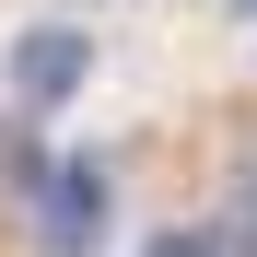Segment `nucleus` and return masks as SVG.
Masks as SVG:
<instances>
[{
	"label": "nucleus",
	"instance_id": "nucleus-3",
	"mask_svg": "<svg viewBox=\"0 0 257 257\" xmlns=\"http://www.w3.org/2000/svg\"><path fill=\"white\" fill-rule=\"evenodd\" d=\"M141 257H257V234H234V222H164V234H141Z\"/></svg>",
	"mask_w": 257,
	"mask_h": 257
},
{
	"label": "nucleus",
	"instance_id": "nucleus-4",
	"mask_svg": "<svg viewBox=\"0 0 257 257\" xmlns=\"http://www.w3.org/2000/svg\"><path fill=\"white\" fill-rule=\"evenodd\" d=\"M222 12H234V24H257V0H222Z\"/></svg>",
	"mask_w": 257,
	"mask_h": 257
},
{
	"label": "nucleus",
	"instance_id": "nucleus-1",
	"mask_svg": "<svg viewBox=\"0 0 257 257\" xmlns=\"http://www.w3.org/2000/svg\"><path fill=\"white\" fill-rule=\"evenodd\" d=\"M35 245L47 257H94L105 222H117V164L105 152H47V176H35Z\"/></svg>",
	"mask_w": 257,
	"mask_h": 257
},
{
	"label": "nucleus",
	"instance_id": "nucleus-2",
	"mask_svg": "<svg viewBox=\"0 0 257 257\" xmlns=\"http://www.w3.org/2000/svg\"><path fill=\"white\" fill-rule=\"evenodd\" d=\"M0 82H12V105L24 117H59L70 94H82V82H94V24H24L12 35V47H0Z\"/></svg>",
	"mask_w": 257,
	"mask_h": 257
}]
</instances>
